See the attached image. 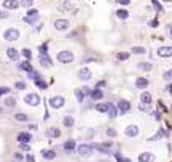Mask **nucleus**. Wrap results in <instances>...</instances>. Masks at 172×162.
Masks as SVG:
<instances>
[{
	"label": "nucleus",
	"mask_w": 172,
	"mask_h": 162,
	"mask_svg": "<svg viewBox=\"0 0 172 162\" xmlns=\"http://www.w3.org/2000/svg\"><path fill=\"white\" fill-rule=\"evenodd\" d=\"M68 28H69L68 19H56L55 21V29L56 31H66Z\"/></svg>",
	"instance_id": "10"
},
{
	"label": "nucleus",
	"mask_w": 172,
	"mask_h": 162,
	"mask_svg": "<svg viewBox=\"0 0 172 162\" xmlns=\"http://www.w3.org/2000/svg\"><path fill=\"white\" fill-rule=\"evenodd\" d=\"M56 58H58L60 63H72V59H74V55H72V52H68V50H64V52H60Z\"/></svg>",
	"instance_id": "1"
},
{
	"label": "nucleus",
	"mask_w": 172,
	"mask_h": 162,
	"mask_svg": "<svg viewBox=\"0 0 172 162\" xmlns=\"http://www.w3.org/2000/svg\"><path fill=\"white\" fill-rule=\"evenodd\" d=\"M42 156H44L45 161H52V159L56 157V152L52 151V149H48V151H42Z\"/></svg>",
	"instance_id": "19"
},
{
	"label": "nucleus",
	"mask_w": 172,
	"mask_h": 162,
	"mask_svg": "<svg viewBox=\"0 0 172 162\" xmlns=\"http://www.w3.org/2000/svg\"><path fill=\"white\" fill-rule=\"evenodd\" d=\"M77 76H79L80 80H90V79H92V72H90L87 68H82V69H80L79 72H77Z\"/></svg>",
	"instance_id": "11"
},
{
	"label": "nucleus",
	"mask_w": 172,
	"mask_h": 162,
	"mask_svg": "<svg viewBox=\"0 0 172 162\" xmlns=\"http://www.w3.org/2000/svg\"><path fill=\"white\" fill-rule=\"evenodd\" d=\"M116 16L119 18V19H127V18H129V11L127 10H117L116 11Z\"/></svg>",
	"instance_id": "26"
},
{
	"label": "nucleus",
	"mask_w": 172,
	"mask_h": 162,
	"mask_svg": "<svg viewBox=\"0 0 172 162\" xmlns=\"http://www.w3.org/2000/svg\"><path fill=\"white\" fill-rule=\"evenodd\" d=\"M153 7H155V8H156V10H158V11H161V10H162L161 3H159V2H156V0H155V2H153Z\"/></svg>",
	"instance_id": "44"
},
{
	"label": "nucleus",
	"mask_w": 172,
	"mask_h": 162,
	"mask_svg": "<svg viewBox=\"0 0 172 162\" xmlns=\"http://www.w3.org/2000/svg\"><path fill=\"white\" fill-rule=\"evenodd\" d=\"M15 87H16L18 90H24V88H26V83H24V82H21V80H19V82H16V83H15Z\"/></svg>",
	"instance_id": "40"
},
{
	"label": "nucleus",
	"mask_w": 172,
	"mask_h": 162,
	"mask_svg": "<svg viewBox=\"0 0 172 162\" xmlns=\"http://www.w3.org/2000/svg\"><path fill=\"white\" fill-rule=\"evenodd\" d=\"M7 16H8L7 11H0V19H2V18H7Z\"/></svg>",
	"instance_id": "48"
},
{
	"label": "nucleus",
	"mask_w": 172,
	"mask_h": 162,
	"mask_svg": "<svg viewBox=\"0 0 172 162\" xmlns=\"http://www.w3.org/2000/svg\"><path fill=\"white\" fill-rule=\"evenodd\" d=\"M132 52H134V53H138V55H143V53H145V48H143V47H132Z\"/></svg>",
	"instance_id": "38"
},
{
	"label": "nucleus",
	"mask_w": 172,
	"mask_h": 162,
	"mask_svg": "<svg viewBox=\"0 0 172 162\" xmlns=\"http://www.w3.org/2000/svg\"><path fill=\"white\" fill-rule=\"evenodd\" d=\"M119 3H121V5H129L130 2H129V0H119Z\"/></svg>",
	"instance_id": "49"
},
{
	"label": "nucleus",
	"mask_w": 172,
	"mask_h": 162,
	"mask_svg": "<svg viewBox=\"0 0 172 162\" xmlns=\"http://www.w3.org/2000/svg\"><path fill=\"white\" fill-rule=\"evenodd\" d=\"M18 5H19V2H16V0H5L3 2V7L8 10H15V8H18Z\"/></svg>",
	"instance_id": "18"
},
{
	"label": "nucleus",
	"mask_w": 172,
	"mask_h": 162,
	"mask_svg": "<svg viewBox=\"0 0 172 162\" xmlns=\"http://www.w3.org/2000/svg\"><path fill=\"white\" fill-rule=\"evenodd\" d=\"M113 106L114 104H111V103H100V104H96L95 106V109L98 111V112H110V109Z\"/></svg>",
	"instance_id": "12"
},
{
	"label": "nucleus",
	"mask_w": 172,
	"mask_h": 162,
	"mask_svg": "<svg viewBox=\"0 0 172 162\" xmlns=\"http://www.w3.org/2000/svg\"><path fill=\"white\" fill-rule=\"evenodd\" d=\"M10 93V88H8V87H0V97H2V95H8Z\"/></svg>",
	"instance_id": "39"
},
{
	"label": "nucleus",
	"mask_w": 172,
	"mask_h": 162,
	"mask_svg": "<svg viewBox=\"0 0 172 162\" xmlns=\"http://www.w3.org/2000/svg\"><path fill=\"white\" fill-rule=\"evenodd\" d=\"M138 69H140V71H145V72H150L153 69V64L151 63H138Z\"/></svg>",
	"instance_id": "21"
},
{
	"label": "nucleus",
	"mask_w": 172,
	"mask_h": 162,
	"mask_svg": "<svg viewBox=\"0 0 172 162\" xmlns=\"http://www.w3.org/2000/svg\"><path fill=\"white\" fill-rule=\"evenodd\" d=\"M24 101L28 104H31V106H37L39 103H40V97H39L37 93H29L24 97Z\"/></svg>",
	"instance_id": "5"
},
{
	"label": "nucleus",
	"mask_w": 172,
	"mask_h": 162,
	"mask_svg": "<svg viewBox=\"0 0 172 162\" xmlns=\"http://www.w3.org/2000/svg\"><path fill=\"white\" fill-rule=\"evenodd\" d=\"M135 85H137L138 88H145V87H148V79H145V77H138L137 82H135Z\"/></svg>",
	"instance_id": "23"
},
{
	"label": "nucleus",
	"mask_w": 172,
	"mask_h": 162,
	"mask_svg": "<svg viewBox=\"0 0 172 162\" xmlns=\"http://www.w3.org/2000/svg\"><path fill=\"white\" fill-rule=\"evenodd\" d=\"M3 37H5V40L13 42V40H16V39L19 37V32H18V29L10 28V29H7V31L3 32Z\"/></svg>",
	"instance_id": "3"
},
{
	"label": "nucleus",
	"mask_w": 172,
	"mask_h": 162,
	"mask_svg": "<svg viewBox=\"0 0 172 162\" xmlns=\"http://www.w3.org/2000/svg\"><path fill=\"white\" fill-rule=\"evenodd\" d=\"M26 162H35L34 156H32V154H28V156H26Z\"/></svg>",
	"instance_id": "46"
},
{
	"label": "nucleus",
	"mask_w": 172,
	"mask_h": 162,
	"mask_svg": "<svg viewBox=\"0 0 172 162\" xmlns=\"http://www.w3.org/2000/svg\"><path fill=\"white\" fill-rule=\"evenodd\" d=\"M138 127L137 125H129V127H126V130H124V133H126V136H129V138H135L138 135Z\"/></svg>",
	"instance_id": "7"
},
{
	"label": "nucleus",
	"mask_w": 172,
	"mask_h": 162,
	"mask_svg": "<svg viewBox=\"0 0 172 162\" xmlns=\"http://www.w3.org/2000/svg\"><path fill=\"white\" fill-rule=\"evenodd\" d=\"M138 161L140 162H151L153 161V154H150V152H141V154L138 156Z\"/></svg>",
	"instance_id": "20"
},
{
	"label": "nucleus",
	"mask_w": 172,
	"mask_h": 162,
	"mask_svg": "<svg viewBox=\"0 0 172 162\" xmlns=\"http://www.w3.org/2000/svg\"><path fill=\"white\" fill-rule=\"evenodd\" d=\"M92 100H95V101H100L101 98H103V92L101 90H98V88H93L92 92H90V95H89Z\"/></svg>",
	"instance_id": "14"
},
{
	"label": "nucleus",
	"mask_w": 172,
	"mask_h": 162,
	"mask_svg": "<svg viewBox=\"0 0 172 162\" xmlns=\"http://www.w3.org/2000/svg\"><path fill=\"white\" fill-rule=\"evenodd\" d=\"M5 106H16V100H15V97H7L5 98Z\"/></svg>",
	"instance_id": "29"
},
{
	"label": "nucleus",
	"mask_w": 172,
	"mask_h": 162,
	"mask_svg": "<svg viewBox=\"0 0 172 162\" xmlns=\"http://www.w3.org/2000/svg\"><path fill=\"white\" fill-rule=\"evenodd\" d=\"M35 85H37L39 87V88H42V90H45V88H47V82H45V80H42V79H37V80H35Z\"/></svg>",
	"instance_id": "36"
},
{
	"label": "nucleus",
	"mask_w": 172,
	"mask_h": 162,
	"mask_svg": "<svg viewBox=\"0 0 172 162\" xmlns=\"http://www.w3.org/2000/svg\"><path fill=\"white\" fill-rule=\"evenodd\" d=\"M129 109H130V103H129L127 100H119L117 101V111H119L121 114L127 112Z\"/></svg>",
	"instance_id": "6"
},
{
	"label": "nucleus",
	"mask_w": 172,
	"mask_h": 162,
	"mask_svg": "<svg viewBox=\"0 0 172 162\" xmlns=\"http://www.w3.org/2000/svg\"><path fill=\"white\" fill-rule=\"evenodd\" d=\"M18 68H19V71H26V72H29V74H31L32 71H34L29 61H23V63H19V64H18Z\"/></svg>",
	"instance_id": "15"
},
{
	"label": "nucleus",
	"mask_w": 172,
	"mask_h": 162,
	"mask_svg": "<svg viewBox=\"0 0 172 162\" xmlns=\"http://www.w3.org/2000/svg\"><path fill=\"white\" fill-rule=\"evenodd\" d=\"M167 92H169V95L172 97V83H169V85H167Z\"/></svg>",
	"instance_id": "50"
},
{
	"label": "nucleus",
	"mask_w": 172,
	"mask_h": 162,
	"mask_svg": "<svg viewBox=\"0 0 172 162\" xmlns=\"http://www.w3.org/2000/svg\"><path fill=\"white\" fill-rule=\"evenodd\" d=\"M63 124H64V127H72V125H74V119H72L71 116H66V117L63 119Z\"/></svg>",
	"instance_id": "27"
},
{
	"label": "nucleus",
	"mask_w": 172,
	"mask_h": 162,
	"mask_svg": "<svg viewBox=\"0 0 172 162\" xmlns=\"http://www.w3.org/2000/svg\"><path fill=\"white\" fill-rule=\"evenodd\" d=\"M18 141L21 143V145H28L29 141H31V138H32V135L31 133H28V132H21L19 135H18Z\"/></svg>",
	"instance_id": "8"
},
{
	"label": "nucleus",
	"mask_w": 172,
	"mask_h": 162,
	"mask_svg": "<svg viewBox=\"0 0 172 162\" xmlns=\"http://www.w3.org/2000/svg\"><path fill=\"white\" fill-rule=\"evenodd\" d=\"M15 119H16V121H19V122H28L29 121V117L26 116V114H16V116H15Z\"/></svg>",
	"instance_id": "35"
},
{
	"label": "nucleus",
	"mask_w": 172,
	"mask_h": 162,
	"mask_svg": "<svg viewBox=\"0 0 172 162\" xmlns=\"http://www.w3.org/2000/svg\"><path fill=\"white\" fill-rule=\"evenodd\" d=\"M7 55H8V58H10L11 61H18V58H19V53H18V50H15V48H8Z\"/></svg>",
	"instance_id": "17"
},
{
	"label": "nucleus",
	"mask_w": 172,
	"mask_h": 162,
	"mask_svg": "<svg viewBox=\"0 0 172 162\" xmlns=\"http://www.w3.org/2000/svg\"><path fill=\"white\" fill-rule=\"evenodd\" d=\"M24 23H28V24H35V23H37V16H24Z\"/></svg>",
	"instance_id": "32"
},
{
	"label": "nucleus",
	"mask_w": 172,
	"mask_h": 162,
	"mask_svg": "<svg viewBox=\"0 0 172 162\" xmlns=\"http://www.w3.org/2000/svg\"><path fill=\"white\" fill-rule=\"evenodd\" d=\"M77 152H79L80 156H84V157H87V156H90L93 152V145H80V146H77Z\"/></svg>",
	"instance_id": "4"
},
{
	"label": "nucleus",
	"mask_w": 172,
	"mask_h": 162,
	"mask_svg": "<svg viewBox=\"0 0 172 162\" xmlns=\"http://www.w3.org/2000/svg\"><path fill=\"white\" fill-rule=\"evenodd\" d=\"M140 101L145 104V106H148V104L153 101V98H151V95H150L148 92H143V93L140 95Z\"/></svg>",
	"instance_id": "16"
},
{
	"label": "nucleus",
	"mask_w": 172,
	"mask_h": 162,
	"mask_svg": "<svg viewBox=\"0 0 172 162\" xmlns=\"http://www.w3.org/2000/svg\"><path fill=\"white\" fill-rule=\"evenodd\" d=\"M129 56H130V55H129L127 52H119V53L116 55V58L119 59V61H126V59H127Z\"/></svg>",
	"instance_id": "30"
},
{
	"label": "nucleus",
	"mask_w": 172,
	"mask_h": 162,
	"mask_svg": "<svg viewBox=\"0 0 172 162\" xmlns=\"http://www.w3.org/2000/svg\"><path fill=\"white\" fill-rule=\"evenodd\" d=\"M19 149H21V151H29L31 146H29V145H19Z\"/></svg>",
	"instance_id": "45"
},
{
	"label": "nucleus",
	"mask_w": 172,
	"mask_h": 162,
	"mask_svg": "<svg viewBox=\"0 0 172 162\" xmlns=\"http://www.w3.org/2000/svg\"><path fill=\"white\" fill-rule=\"evenodd\" d=\"M48 104H50L53 109H60V108L64 106V98L63 97H52L48 100Z\"/></svg>",
	"instance_id": "2"
},
{
	"label": "nucleus",
	"mask_w": 172,
	"mask_h": 162,
	"mask_svg": "<svg viewBox=\"0 0 172 162\" xmlns=\"http://www.w3.org/2000/svg\"><path fill=\"white\" fill-rule=\"evenodd\" d=\"M47 135H48V136H52V138H58V136H60V128H56V127L48 128Z\"/></svg>",
	"instance_id": "25"
},
{
	"label": "nucleus",
	"mask_w": 172,
	"mask_h": 162,
	"mask_svg": "<svg viewBox=\"0 0 172 162\" xmlns=\"http://www.w3.org/2000/svg\"><path fill=\"white\" fill-rule=\"evenodd\" d=\"M162 79L164 80H172V69H169V71H166V72L162 74Z\"/></svg>",
	"instance_id": "37"
},
{
	"label": "nucleus",
	"mask_w": 172,
	"mask_h": 162,
	"mask_svg": "<svg viewBox=\"0 0 172 162\" xmlns=\"http://www.w3.org/2000/svg\"><path fill=\"white\" fill-rule=\"evenodd\" d=\"M158 55L161 56V58H169V56H172V47H159Z\"/></svg>",
	"instance_id": "9"
},
{
	"label": "nucleus",
	"mask_w": 172,
	"mask_h": 162,
	"mask_svg": "<svg viewBox=\"0 0 172 162\" xmlns=\"http://www.w3.org/2000/svg\"><path fill=\"white\" fill-rule=\"evenodd\" d=\"M171 111H172V106H171Z\"/></svg>",
	"instance_id": "53"
},
{
	"label": "nucleus",
	"mask_w": 172,
	"mask_h": 162,
	"mask_svg": "<svg viewBox=\"0 0 172 162\" xmlns=\"http://www.w3.org/2000/svg\"><path fill=\"white\" fill-rule=\"evenodd\" d=\"M106 133H108V136H111V138H113V136H116V130H114V128H108V130H106Z\"/></svg>",
	"instance_id": "42"
},
{
	"label": "nucleus",
	"mask_w": 172,
	"mask_h": 162,
	"mask_svg": "<svg viewBox=\"0 0 172 162\" xmlns=\"http://www.w3.org/2000/svg\"><path fill=\"white\" fill-rule=\"evenodd\" d=\"M117 112H119V111H117V106H113L110 109V112H108V114H110V119H116L117 117Z\"/></svg>",
	"instance_id": "33"
},
{
	"label": "nucleus",
	"mask_w": 172,
	"mask_h": 162,
	"mask_svg": "<svg viewBox=\"0 0 172 162\" xmlns=\"http://www.w3.org/2000/svg\"><path fill=\"white\" fill-rule=\"evenodd\" d=\"M114 157H116L117 162H132L129 157H124V156H121L119 152H114Z\"/></svg>",
	"instance_id": "31"
},
{
	"label": "nucleus",
	"mask_w": 172,
	"mask_h": 162,
	"mask_svg": "<svg viewBox=\"0 0 172 162\" xmlns=\"http://www.w3.org/2000/svg\"><path fill=\"white\" fill-rule=\"evenodd\" d=\"M39 61H40V64L44 66V68H52L53 66V61L48 58V55H40L39 56Z\"/></svg>",
	"instance_id": "13"
},
{
	"label": "nucleus",
	"mask_w": 172,
	"mask_h": 162,
	"mask_svg": "<svg viewBox=\"0 0 172 162\" xmlns=\"http://www.w3.org/2000/svg\"><path fill=\"white\" fill-rule=\"evenodd\" d=\"M169 35H171V39H172V26H169Z\"/></svg>",
	"instance_id": "52"
},
{
	"label": "nucleus",
	"mask_w": 172,
	"mask_h": 162,
	"mask_svg": "<svg viewBox=\"0 0 172 162\" xmlns=\"http://www.w3.org/2000/svg\"><path fill=\"white\" fill-rule=\"evenodd\" d=\"M105 85H106V82H105V80H100V82H96V87H95V88L101 90V87H105Z\"/></svg>",
	"instance_id": "43"
},
{
	"label": "nucleus",
	"mask_w": 172,
	"mask_h": 162,
	"mask_svg": "<svg viewBox=\"0 0 172 162\" xmlns=\"http://www.w3.org/2000/svg\"><path fill=\"white\" fill-rule=\"evenodd\" d=\"M76 98H77V101H79V103H82V101H84V98H85V93L82 92V88H77V90H76Z\"/></svg>",
	"instance_id": "28"
},
{
	"label": "nucleus",
	"mask_w": 172,
	"mask_h": 162,
	"mask_svg": "<svg viewBox=\"0 0 172 162\" xmlns=\"http://www.w3.org/2000/svg\"><path fill=\"white\" fill-rule=\"evenodd\" d=\"M15 157H16V159H18V161H23V156H21V154H19V152H16V154H15Z\"/></svg>",
	"instance_id": "51"
},
{
	"label": "nucleus",
	"mask_w": 172,
	"mask_h": 162,
	"mask_svg": "<svg viewBox=\"0 0 172 162\" xmlns=\"http://www.w3.org/2000/svg\"><path fill=\"white\" fill-rule=\"evenodd\" d=\"M164 136H166V130H164V128H159L158 133H156L155 136L150 138V141H156V140H161V138H164Z\"/></svg>",
	"instance_id": "24"
},
{
	"label": "nucleus",
	"mask_w": 172,
	"mask_h": 162,
	"mask_svg": "<svg viewBox=\"0 0 172 162\" xmlns=\"http://www.w3.org/2000/svg\"><path fill=\"white\" fill-rule=\"evenodd\" d=\"M21 55H23L24 58H26V61H29V59H31V56H32V53H31V50H29V48H23Z\"/></svg>",
	"instance_id": "34"
},
{
	"label": "nucleus",
	"mask_w": 172,
	"mask_h": 162,
	"mask_svg": "<svg viewBox=\"0 0 172 162\" xmlns=\"http://www.w3.org/2000/svg\"><path fill=\"white\" fill-rule=\"evenodd\" d=\"M39 52H40V55H47V45H40V47H39Z\"/></svg>",
	"instance_id": "41"
},
{
	"label": "nucleus",
	"mask_w": 172,
	"mask_h": 162,
	"mask_svg": "<svg viewBox=\"0 0 172 162\" xmlns=\"http://www.w3.org/2000/svg\"><path fill=\"white\" fill-rule=\"evenodd\" d=\"M82 92H84V93L87 95V97H89V95H90V92H92V90H90L89 87H84V88H82Z\"/></svg>",
	"instance_id": "47"
},
{
	"label": "nucleus",
	"mask_w": 172,
	"mask_h": 162,
	"mask_svg": "<svg viewBox=\"0 0 172 162\" xmlns=\"http://www.w3.org/2000/svg\"><path fill=\"white\" fill-rule=\"evenodd\" d=\"M63 148H64L66 151H72V149L76 148V141H74V140H68V141L63 143Z\"/></svg>",
	"instance_id": "22"
}]
</instances>
